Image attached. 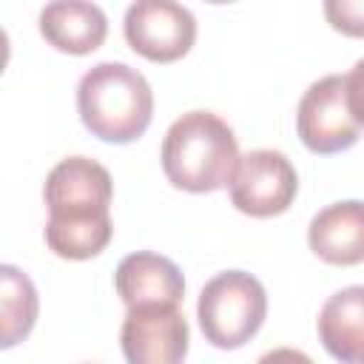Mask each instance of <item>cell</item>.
Returning a JSON list of instances; mask_svg holds the SVG:
<instances>
[{
  "instance_id": "cell-9",
  "label": "cell",
  "mask_w": 364,
  "mask_h": 364,
  "mask_svg": "<svg viewBox=\"0 0 364 364\" xmlns=\"http://www.w3.org/2000/svg\"><path fill=\"white\" fill-rule=\"evenodd\" d=\"M117 296L125 307L139 304H179L185 296V279L182 270L154 250H136L128 253L114 273Z\"/></svg>"
},
{
  "instance_id": "cell-1",
  "label": "cell",
  "mask_w": 364,
  "mask_h": 364,
  "mask_svg": "<svg viewBox=\"0 0 364 364\" xmlns=\"http://www.w3.org/2000/svg\"><path fill=\"white\" fill-rule=\"evenodd\" d=\"M111 196L114 182L105 165L88 156L60 159L48 171L43 185V199L48 208V250L68 262L100 256L114 236V225L108 216Z\"/></svg>"
},
{
  "instance_id": "cell-12",
  "label": "cell",
  "mask_w": 364,
  "mask_h": 364,
  "mask_svg": "<svg viewBox=\"0 0 364 364\" xmlns=\"http://www.w3.org/2000/svg\"><path fill=\"white\" fill-rule=\"evenodd\" d=\"M318 341L341 364L364 361V284L333 293L318 313Z\"/></svg>"
},
{
  "instance_id": "cell-10",
  "label": "cell",
  "mask_w": 364,
  "mask_h": 364,
  "mask_svg": "<svg viewBox=\"0 0 364 364\" xmlns=\"http://www.w3.org/2000/svg\"><path fill=\"white\" fill-rule=\"evenodd\" d=\"M310 250L327 264H361L364 262V202L344 199L321 208L307 228Z\"/></svg>"
},
{
  "instance_id": "cell-3",
  "label": "cell",
  "mask_w": 364,
  "mask_h": 364,
  "mask_svg": "<svg viewBox=\"0 0 364 364\" xmlns=\"http://www.w3.org/2000/svg\"><path fill=\"white\" fill-rule=\"evenodd\" d=\"M77 111L97 139L128 145L151 125L154 91L128 63H97L77 82Z\"/></svg>"
},
{
  "instance_id": "cell-5",
  "label": "cell",
  "mask_w": 364,
  "mask_h": 364,
  "mask_svg": "<svg viewBox=\"0 0 364 364\" xmlns=\"http://www.w3.org/2000/svg\"><path fill=\"white\" fill-rule=\"evenodd\" d=\"M296 131L313 154H341L358 142V125L347 108V77L327 74L301 94Z\"/></svg>"
},
{
  "instance_id": "cell-11",
  "label": "cell",
  "mask_w": 364,
  "mask_h": 364,
  "mask_svg": "<svg viewBox=\"0 0 364 364\" xmlns=\"http://www.w3.org/2000/svg\"><path fill=\"white\" fill-rule=\"evenodd\" d=\"M40 34L57 51L80 57V54H91L102 46V40L108 34V20L97 3L60 0V3L43 6Z\"/></svg>"
},
{
  "instance_id": "cell-4",
  "label": "cell",
  "mask_w": 364,
  "mask_h": 364,
  "mask_svg": "<svg viewBox=\"0 0 364 364\" xmlns=\"http://www.w3.org/2000/svg\"><path fill=\"white\" fill-rule=\"evenodd\" d=\"M267 316V293L262 282L245 270H222L210 282H205L196 318L205 341L219 350L245 347Z\"/></svg>"
},
{
  "instance_id": "cell-7",
  "label": "cell",
  "mask_w": 364,
  "mask_h": 364,
  "mask_svg": "<svg viewBox=\"0 0 364 364\" xmlns=\"http://www.w3.org/2000/svg\"><path fill=\"white\" fill-rule=\"evenodd\" d=\"M122 31L128 46L151 63L185 57L196 40V17L173 0H136L125 9Z\"/></svg>"
},
{
  "instance_id": "cell-8",
  "label": "cell",
  "mask_w": 364,
  "mask_h": 364,
  "mask_svg": "<svg viewBox=\"0 0 364 364\" xmlns=\"http://www.w3.org/2000/svg\"><path fill=\"white\" fill-rule=\"evenodd\" d=\"M191 330L179 304L128 307L119 330V347L128 364H182Z\"/></svg>"
},
{
  "instance_id": "cell-13",
  "label": "cell",
  "mask_w": 364,
  "mask_h": 364,
  "mask_svg": "<svg viewBox=\"0 0 364 364\" xmlns=\"http://www.w3.org/2000/svg\"><path fill=\"white\" fill-rule=\"evenodd\" d=\"M0 282H3V296H0V304H3V347H14L17 341H23L34 321H37V290L31 284V279L17 270L14 264H3L0 267Z\"/></svg>"
},
{
  "instance_id": "cell-16",
  "label": "cell",
  "mask_w": 364,
  "mask_h": 364,
  "mask_svg": "<svg viewBox=\"0 0 364 364\" xmlns=\"http://www.w3.org/2000/svg\"><path fill=\"white\" fill-rule=\"evenodd\" d=\"M256 364H316V361L296 347H276V350L264 353Z\"/></svg>"
},
{
  "instance_id": "cell-2",
  "label": "cell",
  "mask_w": 364,
  "mask_h": 364,
  "mask_svg": "<svg viewBox=\"0 0 364 364\" xmlns=\"http://www.w3.org/2000/svg\"><path fill=\"white\" fill-rule=\"evenodd\" d=\"M159 159L173 188L210 193L230 185L242 156L233 128L222 117L210 111H188L165 131Z\"/></svg>"
},
{
  "instance_id": "cell-14",
  "label": "cell",
  "mask_w": 364,
  "mask_h": 364,
  "mask_svg": "<svg viewBox=\"0 0 364 364\" xmlns=\"http://www.w3.org/2000/svg\"><path fill=\"white\" fill-rule=\"evenodd\" d=\"M324 17L336 31L347 37H364V0H327Z\"/></svg>"
},
{
  "instance_id": "cell-15",
  "label": "cell",
  "mask_w": 364,
  "mask_h": 364,
  "mask_svg": "<svg viewBox=\"0 0 364 364\" xmlns=\"http://www.w3.org/2000/svg\"><path fill=\"white\" fill-rule=\"evenodd\" d=\"M344 77H347V108H350L355 125L364 128V57Z\"/></svg>"
},
{
  "instance_id": "cell-6",
  "label": "cell",
  "mask_w": 364,
  "mask_h": 364,
  "mask_svg": "<svg viewBox=\"0 0 364 364\" xmlns=\"http://www.w3.org/2000/svg\"><path fill=\"white\" fill-rule=\"evenodd\" d=\"M228 188L236 210L253 219H270L293 205L299 176L293 162L282 151L256 148L239 159V168Z\"/></svg>"
},
{
  "instance_id": "cell-17",
  "label": "cell",
  "mask_w": 364,
  "mask_h": 364,
  "mask_svg": "<svg viewBox=\"0 0 364 364\" xmlns=\"http://www.w3.org/2000/svg\"><path fill=\"white\" fill-rule=\"evenodd\" d=\"M361 364H364V361H361Z\"/></svg>"
}]
</instances>
